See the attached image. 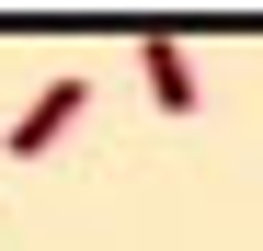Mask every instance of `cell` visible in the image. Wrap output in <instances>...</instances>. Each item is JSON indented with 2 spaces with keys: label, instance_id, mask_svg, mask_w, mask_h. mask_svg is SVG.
Instances as JSON below:
<instances>
[{
  "label": "cell",
  "instance_id": "6da1fadb",
  "mask_svg": "<svg viewBox=\"0 0 263 251\" xmlns=\"http://www.w3.org/2000/svg\"><path fill=\"white\" fill-rule=\"evenodd\" d=\"M80 103H92V80H46V92L12 114V160H46V149L69 137V114H80Z\"/></svg>",
  "mask_w": 263,
  "mask_h": 251
},
{
  "label": "cell",
  "instance_id": "7a4b0ae2",
  "mask_svg": "<svg viewBox=\"0 0 263 251\" xmlns=\"http://www.w3.org/2000/svg\"><path fill=\"white\" fill-rule=\"evenodd\" d=\"M138 57H149V92H160V114H195V57L172 46V34H149Z\"/></svg>",
  "mask_w": 263,
  "mask_h": 251
}]
</instances>
